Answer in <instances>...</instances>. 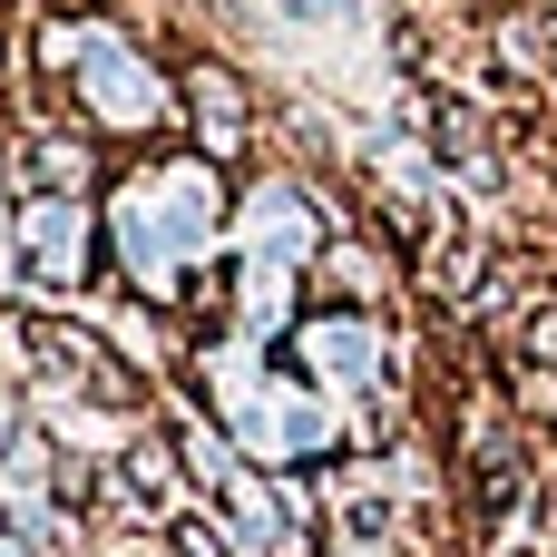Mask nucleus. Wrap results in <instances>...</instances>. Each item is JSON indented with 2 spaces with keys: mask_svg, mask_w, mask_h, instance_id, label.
<instances>
[{
  "mask_svg": "<svg viewBox=\"0 0 557 557\" xmlns=\"http://www.w3.org/2000/svg\"><path fill=\"white\" fill-rule=\"evenodd\" d=\"M10 255H20V274H29L39 294L98 284V264H108V215H98V196H29Z\"/></svg>",
  "mask_w": 557,
  "mask_h": 557,
  "instance_id": "f257e3e1",
  "label": "nucleus"
},
{
  "mask_svg": "<svg viewBox=\"0 0 557 557\" xmlns=\"http://www.w3.org/2000/svg\"><path fill=\"white\" fill-rule=\"evenodd\" d=\"M176 108H186V137L206 166H245L255 157V88L215 59H186L176 69Z\"/></svg>",
  "mask_w": 557,
  "mask_h": 557,
  "instance_id": "f03ea898",
  "label": "nucleus"
},
{
  "mask_svg": "<svg viewBox=\"0 0 557 557\" xmlns=\"http://www.w3.org/2000/svg\"><path fill=\"white\" fill-rule=\"evenodd\" d=\"M392 294V255H372L362 235H323L313 264H304V304L313 313H382Z\"/></svg>",
  "mask_w": 557,
  "mask_h": 557,
  "instance_id": "7ed1b4c3",
  "label": "nucleus"
},
{
  "mask_svg": "<svg viewBox=\"0 0 557 557\" xmlns=\"http://www.w3.org/2000/svg\"><path fill=\"white\" fill-rule=\"evenodd\" d=\"M166 441H176V470H186V490H196V499H225V490H235V441H215L196 411H176V421H166Z\"/></svg>",
  "mask_w": 557,
  "mask_h": 557,
  "instance_id": "20e7f679",
  "label": "nucleus"
}]
</instances>
